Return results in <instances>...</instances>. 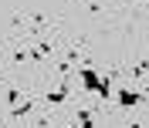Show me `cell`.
Returning <instances> with one entry per match:
<instances>
[{"label": "cell", "mask_w": 149, "mask_h": 128, "mask_svg": "<svg viewBox=\"0 0 149 128\" xmlns=\"http://www.w3.org/2000/svg\"><path fill=\"white\" fill-rule=\"evenodd\" d=\"M98 81H102V74L95 71V67H78V84H81V88L98 91Z\"/></svg>", "instance_id": "1"}, {"label": "cell", "mask_w": 149, "mask_h": 128, "mask_svg": "<svg viewBox=\"0 0 149 128\" xmlns=\"http://www.w3.org/2000/svg\"><path fill=\"white\" fill-rule=\"evenodd\" d=\"M115 101H119L122 108H136V105L142 101V91H132V88H119V91H115Z\"/></svg>", "instance_id": "2"}, {"label": "cell", "mask_w": 149, "mask_h": 128, "mask_svg": "<svg viewBox=\"0 0 149 128\" xmlns=\"http://www.w3.org/2000/svg\"><path fill=\"white\" fill-rule=\"evenodd\" d=\"M68 91H71V84H68V81H61L54 91H47L44 98H47V105H61V101H68Z\"/></svg>", "instance_id": "3"}, {"label": "cell", "mask_w": 149, "mask_h": 128, "mask_svg": "<svg viewBox=\"0 0 149 128\" xmlns=\"http://www.w3.org/2000/svg\"><path fill=\"white\" fill-rule=\"evenodd\" d=\"M47 54H51V41H37V44H34V51H31V61H34V64H41Z\"/></svg>", "instance_id": "4"}, {"label": "cell", "mask_w": 149, "mask_h": 128, "mask_svg": "<svg viewBox=\"0 0 149 128\" xmlns=\"http://www.w3.org/2000/svg\"><path fill=\"white\" fill-rule=\"evenodd\" d=\"M74 118H78V128H95V115H92V108H78V111H74Z\"/></svg>", "instance_id": "5"}, {"label": "cell", "mask_w": 149, "mask_h": 128, "mask_svg": "<svg viewBox=\"0 0 149 128\" xmlns=\"http://www.w3.org/2000/svg\"><path fill=\"white\" fill-rule=\"evenodd\" d=\"M31 108H34V101L24 98L20 105H14V108H10V118H24V115H31Z\"/></svg>", "instance_id": "6"}, {"label": "cell", "mask_w": 149, "mask_h": 128, "mask_svg": "<svg viewBox=\"0 0 149 128\" xmlns=\"http://www.w3.org/2000/svg\"><path fill=\"white\" fill-rule=\"evenodd\" d=\"M142 74H149V57H142L139 64H132V71H129V78H142Z\"/></svg>", "instance_id": "7"}, {"label": "cell", "mask_w": 149, "mask_h": 128, "mask_svg": "<svg viewBox=\"0 0 149 128\" xmlns=\"http://www.w3.org/2000/svg\"><path fill=\"white\" fill-rule=\"evenodd\" d=\"M27 61H31V54L24 47H17V51H14V64H27Z\"/></svg>", "instance_id": "8"}, {"label": "cell", "mask_w": 149, "mask_h": 128, "mask_svg": "<svg viewBox=\"0 0 149 128\" xmlns=\"http://www.w3.org/2000/svg\"><path fill=\"white\" fill-rule=\"evenodd\" d=\"M7 105H10V108L20 105V88H10V91H7Z\"/></svg>", "instance_id": "9"}, {"label": "cell", "mask_w": 149, "mask_h": 128, "mask_svg": "<svg viewBox=\"0 0 149 128\" xmlns=\"http://www.w3.org/2000/svg\"><path fill=\"white\" fill-rule=\"evenodd\" d=\"M125 128H142V125H139V121H129V125H125Z\"/></svg>", "instance_id": "10"}, {"label": "cell", "mask_w": 149, "mask_h": 128, "mask_svg": "<svg viewBox=\"0 0 149 128\" xmlns=\"http://www.w3.org/2000/svg\"><path fill=\"white\" fill-rule=\"evenodd\" d=\"M132 3H149V0H132Z\"/></svg>", "instance_id": "11"}, {"label": "cell", "mask_w": 149, "mask_h": 128, "mask_svg": "<svg viewBox=\"0 0 149 128\" xmlns=\"http://www.w3.org/2000/svg\"><path fill=\"white\" fill-rule=\"evenodd\" d=\"M71 128H78V125H71Z\"/></svg>", "instance_id": "12"}]
</instances>
